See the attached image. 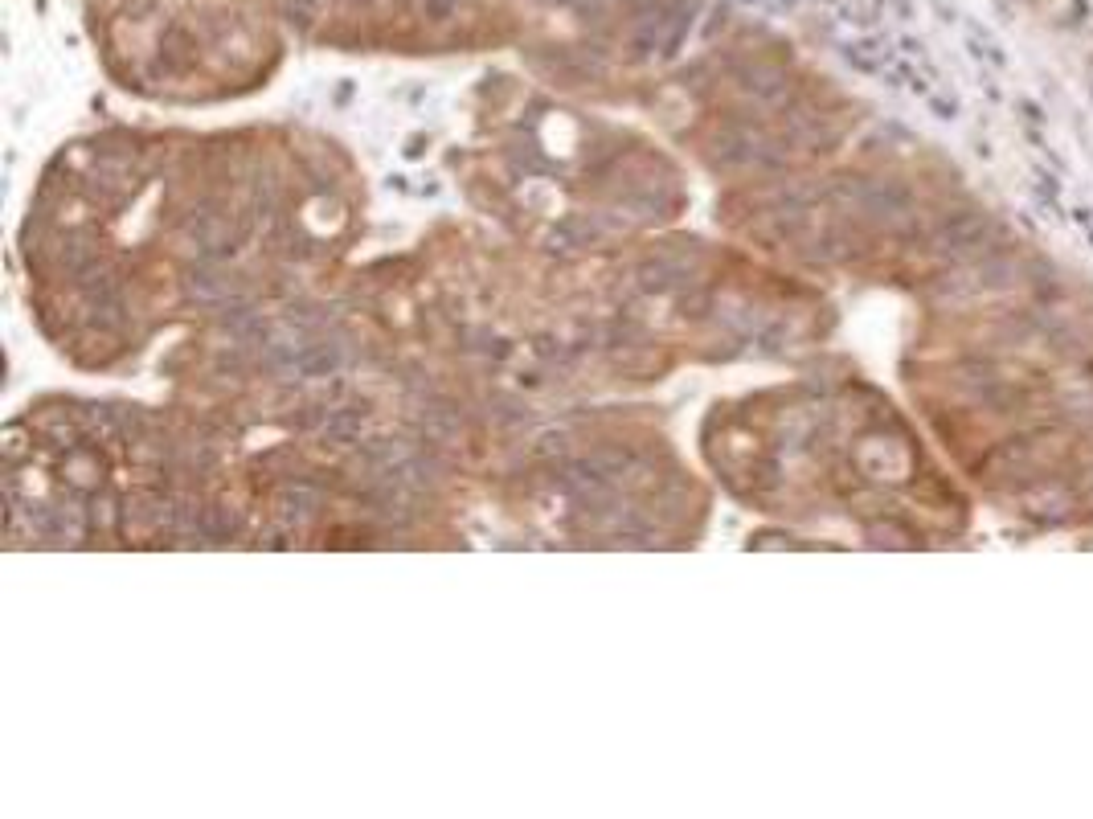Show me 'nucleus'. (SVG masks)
<instances>
[{
  "label": "nucleus",
  "mask_w": 1093,
  "mask_h": 819,
  "mask_svg": "<svg viewBox=\"0 0 1093 819\" xmlns=\"http://www.w3.org/2000/svg\"><path fill=\"white\" fill-rule=\"evenodd\" d=\"M242 533V512L230 500L209 504V521H205V537L209 541H234Z\"/></svg>",
  "instance_id": "0eeeda50"
},
{
  "label": "nucleus",
  "mask_w": 1093,
  "mask_h": 819,
  "mask_svg": "<svg viewBox=\"0 0 1093 819\" xmlns=\"http://www.w3.org/2000/svg\"><path fill=\"white\" fill-rule=\"evenodd\" d=\"M365 422H369V410H365V406H340V410L328 414V422H324L320 430H324V439H328L332 447H348V443L361 439Z\"/></svg>",
  "instance_id": "39448f33"
},
{
  "label": "nucleus",
  "mask_w": 1093,
  "mask_h": 819,
  "mask_svg": "<svg viewBox=\"0 0 1093 819\" xmlns=\"http://www.w3.org/2000/svg\"><path fill=\"white\" fill-rule=\"evenodd\" d=\"M692 283V267L684 263V258H651V263L639 267V287L643 291H676V287H688Z\"/></svg>",
  "instance_id": "20e7f679"
},
{
  "label": "nucleus",
  "mask_w": 1093,
  "mask_h": 819,
  "mask_svg": "<svg viewBox=\"0 0 1093 819\" xmlns=\"http://www.w3.org/2000/svg\"><path fill=\"white\" fill-rule=\"evenodd\" d=\"M340 369V349L336 344H303L299 349V377H332Z\"/></svg>",
  "instance_id": "423d86ee"
},
{
  "label": "nucleus",
  "mask_w": 1093,
  "mask_h": 819,
  "mask_svg": "<svg viewBox=\"0 0 1093 819\" xmlns=\"http://www.w3.org/2000/svg\"><path fill=\"white\" fill-rule=\"evenodd\" d=\"M242 238H246V230L226 222L213 201L193 205V213L185 218V242L201 263H226V258H234L242 250Z\"/></svg>",
  "instance_id": "f257e3e1"
},
{
  "label": "nucleus",
  "mask_w": 1093,
  "mask_h": 819,
  "mask_svg": "<svg viewBox=\"0 0 1093 819\" xmlns=\"http://www.w3.org/2000/svg\"><path fill=\"white\" fill-rule=\"evenodd\" d=\"M62 263H66L70 275H78L82 267L95 263V254H91V246H82L78 238H70V242H62Z\"/></svg>",
  "instance_id": "9d476101"
},
{
  "label": "nucleus",
  "mask_w": 1093,
  "mask_h": 819,
  "mask_svg": "<svg viewBox=\"0 0 1093 819\" xmlns=\"http://www.w3.org/2000/svg\"><path fill=\"white\" fill-rule=\"evenodd\" d=\"M455 5H459V0H422V9H426L430 21H447L455 13Z\"/></svg>",
  "instance_id": "f8f14e48"
},
{
  "label": "nucleus",
  "mask_w": 1093,
  "mask_h": 819,
  "mask_svg": "<svg viewBox=\"0 0 1093 819\" xmlns=\"http://www.w3.org/2000/svg\"><path fill=\"white\" fill-rule=\"evenodd\" d=\"M181 291H185V299L189 304H197V308H222V304H230V299L238 295L234 291V283L217 271V263H201V267H193V271H185V279H181Z\"/></svg>",
  "instance_id": "f03ea898"
},
{
  "label": "nucleus",
  "mask_w": 1093,
  "mask_h": 819,
  "mask_svg": "<svg viewBox=\"0 0 1093 819\" xmlns=\"http://www.w3.org/2000/svg\"><path fill=\"white\" fill-rule=\"evenodd\" d=\"M320 504H324V496H320V488L316 484H308V480H287L283 488H279V496H275V512H279V521L283 525H308L312 516L320 512Z\"/></svg>",
  "instance_id": "7ed1b4c3"
},
{
  "label": "nucleus",
  "mask_w": 1093,
  "mask_h": 819,
  "mask_svg": "<svg viewBox=\"0 0 1093 819\" xmlns=\"http://www.w3.org/2000/svg\"><path fill=\"white\" fill-rule=\"evenodd\" d=\"M275 209H279V189H275V181H258V185H254L250 213H254L258 222H271V218H275Z\"/></svg>",
  "instance_id": "6e6552de"
},
{
  "label": "nucleus",
  "mask_w": 1093,
  "mask_h": 819,
  "mask_svg": "<svg viewBox=\"0 0 1093 819\" xmlns=\"http://www.w3.org/2000/svg\"><path fill=\"white\" fill-rule=\"evenodd\" d=\"M590 234H594V230H586L582 222H561V226L549 234V246H553V250H578V246H586Z\"/></svg>",
  "instance_id": "1a4fd4ad"
},
{
  "label": "nucleus",
  "mask_w": 1093,
  "mask_h": 819,
  "mask_svg": "<svg viewBox=\"0 0 1093 819\" xmlns=\"http://www.w3.org/2000/svg\"><path fill=\"white\" fill-rule=\"evenodd\" d=\"M283 13L295 25H308L312 21V0H283Z\"/></svg>",
  "instance_id": "9b49d317"
}]
</instances>
